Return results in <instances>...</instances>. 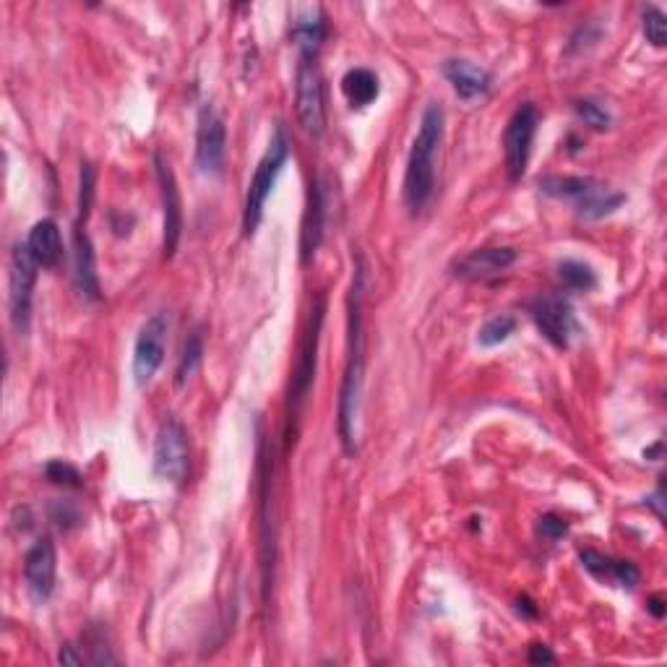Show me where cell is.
<instances>
[{
    "mask_svg": "<svg viewBox=\"0 0 667 667\" xmlns=\"http://www.w3.org/2000/svg\"><path fill=\"white\" fill-rule=\"evenodd\" d=\"M519 610H524V616H527V618H535L537 616V608H535L533 602L527 600V597H524V600H519Z\"/></svg>",
    "mask_w": 667,
    "mask_h": 667,
    "instance_id": "d590c367",
    "label": "cell"
},
{
    "mask_svg": "<svg viewBox=\"0 0 667 667\" xmlns=\"http://www.w3.org/2000/svg\"><path fill=\"white\" fill-rule=\"evenodd\" d=\"M650 610H652V616H655V618H665V602H663V597H652V600H650Z\"/></svg>",
    "mask_w": 667,
    "mask_h": 667,
    "instance_id": "e575fe53",
    "label": "cell"
},
{
    "mask_svg": "<svg viewBox=\"0 0 667 667\" xmlns=\"http://www.w3.org/2000/svg\"><path fill=\"white\" fill-rule=\"evenodd\" d=\"M37 261H34L26 243H19L11 254L9 271V303H11V324L19 334L30 331L32 324V297L37 284Z\"/></svg>",
    "mask_w": 667,
    "mask_h": 667,
    "instance_id": "30bf717a",
    "label": "cell"
},
{
    "mask_svg": "<svg viewBox=\"0 0 667 667\" xmlns=\"http://www.w3.org/2000/svg\"><path fill=\"white\" fill-rule=\"evenodd\" d=\"M516 331V318L514 316H493L480 326L478 331V344L480 347H499L506 342L508 337Z\"/></svg>",
    "mask_w": 667,
    "mask_h": 667,
    "instance_id": "484cf974",
    "label": "cell"
},
{
    "mask_svg": "<svg viewBox=\"0 0 667 667\" xmlns=\"http://www.w3.org/2000/svg\"><path fill=\"white\" fill-rule=\"evenodd\" d=\"M659 454H663V441H657L655 446H652V448H646V452H644L646 459H650V456H655V459H652V461H659Z\"/></svg>",
    "mask_w": 667,
    "mask_h": 667,
    "instance_id": "8d00e7d4",
    "label": "cell"
},
{
    "mask_svg": "<svg viewBox=\"0 0 667 667\" xmlns=\"http://www.w3.org/2000/svg\"><path fill=\"white\" fill-rule=\"evenodd\" d=\"M326 39V16L321 5L303 9L292 22V43L301 50V58H318Z\"/></svg>",
    "mask_w": 667,
    "mask_h": 667,
    "instance_id": "7402d4cb",
    "label": "cell"
},
{
    "mask_svg": "<svg viewBox=\"0 0 667 667\" xmlns=\"http://www.w3.org/2000/svg\"><path fill=\"white\" fill-rule=\"evenodd\" d=\"M79 646H73V644H66L63 650H60V655H58V663L60 665H84L86 663V657H84V652H77Z\"/></svg>",
    "mask_w": 667,
    "mask_h": 667,
    "instance_id": "836d02e7",
    "label": "cell"
},
{
    "mask_svg": "<svg viewBox=\"0 0 667 667\" xmlns=\"http://www.w3.org/2000/svg\"><path fill=\"white\" fill-rule=\"evenodd\" d=\"M290 160V139L284 126L274 128V136H271L267 154L261 156L258 162L254 178H250L248 194H245L243 203V235L254 237L258 224L264 220V207H267L271 190H274L279 175H282L284 165Z\"/></svg>",
    "mask_w": 667,
    "mask_h": 667,
    "instance_id": "5b68a950",
    "label": "cell"
},
{
    "mask_svg": "<svg viewBox=\"0 0 667 667\" xmlns=\"http://www.w3.org/2000/svg\"><path fill=\"white\" fill-rule=\"evenodd\" d=\"M578 561H582V566L587 569L595 578L618 584V587H623V589H634L639 584V578H642V571H639L634 563L618 561V558L605 555V553H600V550H592V548L578 550Z\"/></svg>",
    "mask_w": 667,
    "mask_h": 667,
    "instance_id": "d6986e66",
    "label": "cell"
},
{
    "mask_svg": "<svg viewBox=\"0 0 667 667\" xmlns=\"http://www.w3.org/2000/svg\"><path fill=\"white\" fill-rule=\"evenodd\" d=\"M342 92L352 107L363 110V107L373 105L378 100V77L373 71H367V68H350L342 79Z\"/></svg>",
    "mask_w": 667,
    "mask_h": 667,
    "instance_id": "603a6c76",
    "label": "cell"
},
{
    "mask_svg": "<svg viewBox=\"0 0 667 667\" xmlns=\"http://www.w3.org/2000/svg\"><path fill=\"white\" fill-rule=\"evenodd\" d=\"M642 26L646 43L657 47V50H663L667 45V16L663 13V9H657V5H646L642 11Z\"/></svg>",
    "mask_w": 667,
    "mask_h": 667,
    "instance_id": "4316f807",
    "label": "cell"
},
{
    "mask_svg": "<svg viewBox=\"0 0 667 667\" xmlns=\"http://www.w3.org/2000/svg\"><path fill=\"white\" fill-rule=\"evenodd\" d=\"M152 467L160 480L173 482V485H183V482H186L190 467V446L186 425H183L178 418L162 420L154 438Z\"/></svg>",
    "mask_w": 667,
    "mask_h": 667,
    "instance_id": "52a82bcc",
    "label": "cell"
},
{
    "mask_svg": "<svg viewBox=\"0 0 667 667\" xmlns=\"http://www.w3.org/2000/svg\"><path fill=\"white\" fill-rule=\"evenodd\" d=\"M444 77L448 84H452L456 97L465 100V102L485 97V94L490 92V84H493V77H490L485 68L472 63V60H465V58L446 60Z\"/></svg>",
    "mask_w": 667,
    "mask_h": 667,
    "instance_id": "ac0fdd59",
    "label": "cell"
},
{
    "mask_svg": "<svg viewBox=\"0 0 667 667\" xmlns=\"http://www.w3.org/2000/svg\"><path fill=\"white\" fill-rule=\"evenodd\" d=\"M167 334H169V316L165 311L154 313L141 326L139 337L133 344V381L136 386L152 384L162 363H165L167 352Z\"/></svg>",
    "mask_w": 667,
    "mask_h": 667,
    "instance_id": "8fae6325",
    "label": "cell"
},
{
    "mask_svg": "<svg viewBox=\"0 0 667 667\" xmlns=\"http://www.w3.org/2000/svg\"><path fill=\"white\" fill-rule=\"evenodd\" d=\"M154 175L162 196V250L165 258H173L183 235V201L173 167L162 152L154 154Z\"/></svg>",
    "mask_w": 667,
    "mask_h": 667,
    "instance_id": "7c38bea8",
    "label": "cell"
},
{
    "mask_svg": "<svg viewBox=\"0 0 667 667\" xmlns=\"http://www.w3.org/2000/svg\"><path fill=\"white\" fill-rule=\"evenodd\" d=\"M84 646H86V663L92 665H115L118 659L110 652V646L105 642V634H102V629H90L84 636Z\"/></svg>",
    "mask_w": 667,
    "mask_h": 667,
    "instance_id": "f546056e",
    "label": "cell"
},
{
    "mask_svg": "<svg viewBox=\"0 0 667 667\" xmlns=\"http://www.w3.org/2000/svg\"><path fill=\"white\" fill-rule=\"evenodd\" d=\"M444 107L431 102L420 118L405 173V203L412 214L423 212L435 194V160H438L441 141H444Z\"/></svg>",
    "mask_w": 667,
    "mask_h": 667,
    "instance_id": "7a4b0ae2",
    "label": "cell"
},
{
    "mask_svg": "<svg viewBox=\"0 0 667 667\" xmlns=\"http://www.w3.org/2000/svg\"><path fill=\"white\" fill-rule=\"evenodd\" d=\"M516 261L514 248H475L467 256L456 258L452 274L465 282H485L506 271Z\"/></svg>",
    "mask_w": 667,
    "mask_h": 667,
    "instance_id": "2e32d148",
    "label": "cell"
},
{
    "mask_svg": "<svg viewBox=\"0 0 667 667\" xmlns=\"http://www.w3.org/2000/svg\"><path fill=\"white\" fill-rule=\"evenodd\" d=\"M574 110L578 115V120H582L584 126L595 128V131H605V128H610V122H612L608 107L600 105V102H595V100H578L574 105Z\"/></svg>",
    "mask_w": 667,
    "mask_h": 667,
    "instance_id": "83f0119b",
    "label": "cell"
},
{
    "mask_svg": "<svg viewBox=\"0 0 667 667\" xmlns=\"http://www.w3.org/2000/svg\"><path fill=\"white\" fill-rule=\"evenodd\" d=\"M224 154H227V128L212 102L199 110L196 128V165L203 175H222Z\"/></svg>",
    "mask_w": 667,
    "mask_h": 667,
    "instance_id": "4fadbf2b",
    "label": "cell"
},
{
    "mask_svg": "<svg viewBox=\"0 0 667 667\" xmlns=\"http://www.w3.org/2000/svg\"><path fill=\"white\" fill-rule=\"evenodd\" d=\"M94 183H97V173L90 162L81 165V178H79V224H86L92 214V203H94Z\"/></svg>",
    "mask_w": 667,
    "mask_h": 667,
    "instance_id": "f1b7e54d",
    "label": "cell"
},
{
    "mask_svg": "<svg viewBox=\"0 0 667 667\" xmlns=\"http://www.w3.org/2000/svg\"><path fill=\"white\" fill-rule=\"evenodd\" d=\"M558 279L563 282V288L571 292H589L597 288V274L589 264L576 261V258H566V261L558 264Z\"/></svg>",
    "mask_w": 667,
    "mask_h": 667,
    "instance_id": "cb8c5ba5",
    "label": "cell"
},
{
    "mask_svg": "<svg viewBox=\"0 0 667 667\" xmlns=\"http://www.w3.org/2000/svg\"><path fill=\"white\" fill-rule=\"evenodd\" d=\"M326 318V303L324 297H318L313 305L311 318H308V331H305L301 342V355H297L295 371H292L290 381V397H288V441H295L297 435V423H301V414L305 401H308L313 378H316V363H318V344H321V329Z\"/></svg>",
    "mask_w": 667,
    "mask_h": 667,
    "instance_id": "8992f818",
    "label": "cell"
},
{
    "mask_svg": "<svg viewBox=\"0 0 667 667\" xmlns=\"http://www.w3.org/2000/svg\"><path fill=\"white\" fill-rule=\"evenodd\" d=\"M203 360V334L201 329L190 331V337L186 339V347H183V355L178 360V371H175V384L186 386L188 378L199 371Z\"/></svg>",
    "mask_w": 667,
    "mask_h": 667,
    "instance_id": "d4e9b609",
    "label": "cell"
},
{
    "mask_svg": "<svg viewBox=\"0 0 667 667\" xmlns=\"http://www.w3.org/2000/svg\"><path fill=\"white\" fill-rule=\"evenodd\" d=\"M537 186L550 199L566 201L584 220H605L625 203V194L621 190L597 178H587V175L584 178L582 175H546Z\"/></svg>",
    "mask_w": 667,
    "mask_h": 667,
    "instance_id": "277c9868",
    "label": "cell"
},
{
    "mask_svg": "<svg viewBox=\"0 0 667 667\" xmlns=\"http://www.w3.org/2000/svg\"><path fill=\"white\" fill-rule=\"evenodd\" d=\"M258 569H261V600L271 602L277 578V522H274V461L264 435H258Z\"/></svg>",
    "mask_w": 667,
    "mask_h": 667,
    "instance_id": "3957f363",
    "label": "cell"
},
{
    "mask_svg": "<svg viewBox=\"0 0 667 667\" xmlns=\"http://www.w3.org/2000/svg\"><path fill=\"white\" fill-rule=\"evenodd\" d=\"M56 576H58V553L47 537L37 540L34 546L26 550L24 555V578L26 589H30L34 602H47L56 589Z\"/></svg>",
    "mask_w": 667,
    "mask_h": 667,
    "instance_id": "9a60e30c",
    "label": "cell"
},
{
    "mask_svg": "<svg viewBox=\"0 0 667 667\" xmlns=\"http://www.w3.org/2000/svg\"><path fill=\"white\" fill-rule=\"evenodd\" d=\"M324 227H326V199H324V186H321V180H311L308 209H305V217H303V235H301L303 264H308L311 258L316 256V250L321 248Z\"/></svg>",
    "mask_w": 667,
    "mask_h": 667,
    "instance_id": "44dd1931",
    "label": "cell"
},
{
    "mask_svg": "<svg viewBox=\"0 0 667 667\" xmlns=\"http://www.w3.org/2000/svg\"><path fill=\"white\" fill-rule=\"evenodd\" d=\"M537 126H540V113L533 102H524L508 118L506 131H503V160H506L508 180H522V175L527 173Z\"/></svg>",
    "mask_w": 667,
    "mask_h": 667,
    "instance_id": "9c48e42d",
    "label": "cell"
},
{
    "mask_svg": "<svg viewBox=\"0 0 667 667\" xmlns=\"http://www.w3.org/2000/svg\"><path fill=\"white\" fill-rule=\"evenodd\" d=\"M73 282L79 295L90 303L102 301V284L97 274V256H94L92 237L86 233V224H73Z\"/></svg>",
    "mask_w": 667,
    "mask_h": 667,
    "instance_id": "e0dca14e",
    "label": "cell"
},
{
    "mask_svg": "<svg viewBox=\"0 0 667 667\" xmlns=\"http://www.w3.org/2000/svg\"><path fill=\"white\" fill-rule=\"evenodd\" d=\"M363 295H365V264L355 258L350 295H347V363L342 389H339L337 431L339 444L347 456H358V410L365 373V334H363Z\"/></svg>",
    "mask_w": 667,
    "mask_h": 667,
    "instance_id": "6da1fadb",
    "label": "cell"
},
{
    "mask_svg": "<svg viewBox=\"0 0 667 667\" xmlns=\"http://www.w3.org/2000/svg\"><path fill=\"white\" fill-rule=\"evenodd\" d=\"M529 313H533V321L537 326V331L548 339L550 344L558 347V350H566L571 342V331H574V308L563 295H537L533 305H529Z\"/></svg>",
    "mask_w": 667,
    "mask_h": 667,
    "instance_id": "5bb4252c",
    "label": "cell"
},
{
    "mask_svg": "<svg viewBox=\"0 0 667 667\" xmlns=\"http://www.w3.org/2000/svg\"><path fill=\"white\" fill-rule=\"evenodd\" d=\"M24 243L39 269H56L63 261V237L56 220H39Z\"/></svg>",
    "mask_w": 667,
    "mask_h": 667,
    "instance_id": "ffe728a7",
    "label": "cell"
},
{
    "mask_svg": "<svg viewBox=\"0 0 667 667\" xmlns=\"http://www.w3.org/2000/svg\"><path fill=\"white\" fill-rule=\"evenodd\" d=\"M527 659L533 665H550V663H555V655L548 650L546 644H533V646H529V657Z\"/></svg>",
    "mask_w": 667,
    "mask_h": 667,
    "instance_id": "d6a6232c",
    "label": "cell"
},
{
    "mask_svg": "<svg viewBox=\"0 0 667 667\" xmlns=\"http://www.w3.org/2000/svg\"><path fill=\"white\" fill-rule=\"evenodd\" d=\"M295 110L303 131L321 139L326 131V105H324V79L316 58H301L295 71Z\"/></svg>",
    "mask_w": 667,
    "mask_h": 667,
    "instance_id": "ba28073f",
    "label": "cell"
},
{
    "mask_svg": "<svg viewBox=\"0 0 667 667\" xmlns=\"http://www.w3.org/2000/svg\"><path fill=\"white\" fill-rule=\"evenodd\" d=\"M45 478L50 480L52 485H63V488H81V482H84L79 469L73 465H68V461H63V459L50 461V465L45 467Z\"/></svg>",
    "mask_w": 667,
    "mask_h": 667,
    "instance_id": "4dcf8cb0",
    "label": "cell"
},
{
    "mask_svg": "<svg viewBox=\"0 0 667 667\" xmlns=\"http://www.w3.org/2000/svg\"><path fill=\"white\" fill-rule=\"evenodd\" d=\"M537 533H540L542 540L558 542L569 535V522L558 514H546L540 516V524H537Z\"/></svg>",
    "mask_w": 667,
    "mask_h": 667,
    "instance_id": "1f68e13d",
    "label": "cell"
}]
</instances>
